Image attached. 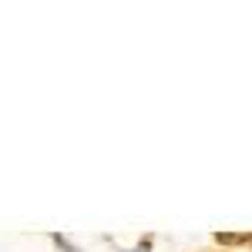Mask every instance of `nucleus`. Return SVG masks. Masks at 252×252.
Returning a JSON list of instances; mask_svg holds the SVG:
<instances>
[{"label":"nucleus","mask_w":252,"mask_h":252,"mask_svg":"<svg viewBox=\"0 0 252 252\" xmlns=\"http://www.w3.org/2000/svg\"><path fill=\"white\" fill-rule=\"evenodd\" d=\"M58 246H61V249H64V252H78V249H71V246H67L64 239H58Z\"/></svg>","instance_id":"f257e3e1"},{"label":"nucleus","mask_w":252,"mask_h":252,"mask_svg":"<svg viewBox=\"0 0 252 252\" xmlns=\"http://www.w3.org/2000/svg\"><path fill=\"white\" fill-rule=\"evenodd\" d=\"M135 252H148V246H138V249Z\"/></svg>","instance_id":"f03ea898"}]
</instances>
